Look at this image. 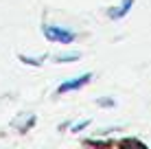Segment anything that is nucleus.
<instances>
[{
	"label": "nucleus",
	"mask_w": 151,
	"mask_h": 149,
	"mask_svg": "<svg viewBox=\"0 0 151 149\" xmlns=\"http://www.w3.org/2000/svg\"><path fill=\"white\" fill-rule=\"evenodd\" d=\"M42 31H44V35L50 40V42H55V44H72L75 37H77L75 31H68L64 27H53V24H46Z\"/></svg>",
	"instance_id": "1"
},
{
	"label": "nucleus",
	"mask_w": 151,
	"mask_h": 149,
	"mask_svg": "<svg viewBox=\"0 0 151 149\" xmlns=\"http://www.w3.org/2000/svg\"><path fill=\"white\" fill-rule=\"evenodd\" d=\"M90 79H92V75H90V73H83V75H79V77H75V79H68V81H64V83H61L59 88H57V92H59V94H64V92L79 90V88H83V86H86Z\"/></svg>",
	"instance_id": "2"
},
{
	"label": "nucleus",
	"mask_w": 151,
	"mask_h": 149,
	"mask_svg": "<svg viewBox=\"0 0 151 149\" xmlns=\"http://www.w3.org/2000/svg\"><path fill=\"white\" fill-rule=\"evenodd\" d=\"M132 7H134V0H123L121 7H116V9H112V11H110V18H114V20L125 18V15L129 13V9H132Z\"/></svg>",
	"instance_id": "3"
},
{
	"label": "nucleus",
	"mask_w": 151,
	"mask_h": 149,
	"mask_svg": "<svg viewBox=\"0 0 151 149\" xmlns=\"http://www.w3.org/2000/svg\"><path fill=\"white\" fill-rule=\"evenodd\" d=\"M72 59H79V53H64V55H55V61H59V64H66V61H72Z\"/></svg>",
	"instance_id": "4"
},
{
	"label": "nucleus",
	"mask_w": 151,
	"mask_h": 149,
	"mask_svg": "<svg viewBox=\"0 0 151 149\" xmlns=\"http://www.w3.org/2000/svg\"><path fill=\"white\" fill-rule=\"evenodd\" d=\"M20 61H24V64H31V66H40L44 57H27V55H20Z\"/></svg>",
	"instance_id": "5"
},
{
	"label": "nucleus",
	"mask_w": 151,
	"mask_h": 149,
	"mask_svg": "<svg viewBox=\"0 0 151 149\" xmlns=\"http://www.w3.org/2000/svg\"><path fill=\"white\" fill-rule=\"evenodd\" d=\"M88 125H90V121H81V123H77V125H72V132H77V134H79V132L86 130Z\"/></svg>",
	"instance_id": "6"
}]
</instances>
